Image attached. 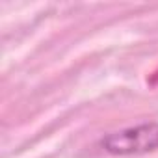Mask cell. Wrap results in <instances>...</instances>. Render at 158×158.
I'll use <instances>...</instances> for the list:
<instances>
[{"mask_svg": "<svg viewBox=\"0 0 158 158\" xmlns=\"http://www.w3.org/2000/svg\"><path fill=\"white\" fill-rule=\"evenodd\" d=\"M101 145L106 152L114 156L152 152L158 149V123H143L112 132L101 139Z\"/></svg>", "mask_w": 158, "mask_h": 158, "instance_id": "cell-1", "label": "cell"}]
</instances>
